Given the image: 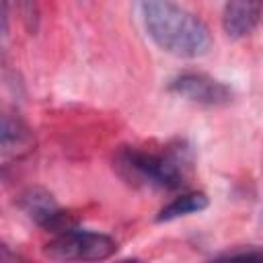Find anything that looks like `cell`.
I'll use <instances>...</instances> for the list:
<instances>
[{
	"instance_id": "obj_1",
	"label": "cell",
	"mask_w": 263,
	"mask_h": 263,
	"mask_svg": "<svg viewBox=\"0 0 263 263\" xmlns=\"http://www.w3.org/2000/svg\"><path fill=\"white\" fill-rule=\"evenodd\" d=\"M146 35L175 58H201L212 47V33L201 18L173 0H138Z\"/></svg>"
},
{
	"instance_id": "obj_2",
	"label": "cell",
	"mask_w": 263,
	"mask_h": 263,
	"mask_svg": "<svg viewBox=\"0 0 263 263\" xmlns=\"http://www.w3.org/2000/svg\"><path fill=\"white\" fill-rule=\"evenodd\" d=\"M191 164V148L181 140L171 142L160 150L123 146L113 158V166L125 183L160 191H173L183 187Z\"/></svg>"
},
{
	"instance_id": "obj_3",
	"label": "cell",
	"mask_w": 263,
	"mask_h": 263,
	"mask_svg": "<svg viewBox=\"0 0 263 263\" xmlns=\"http://www.w3.org/2000/svg\"><path fill=\"white\" fill-rule=\"evenodd\" d=\"M117 251L115 238L103 232L68 228L58 232L43 249V255L53 261H103Z\"/></svg>"
},
{
	"instance_id": "obj_4",
	"label": "cell",
	"mask_w": 263,
	"mask_h": 263,
	"mask_svg": "<svg viewBox=\"0 0 263 263\" xmlns=\"http://www.w3.org/2000/svg\"><path fill=\"white\" fill-rule=\"evenodd\" d=\"M168 90L201 107H224L234 97L226 82L205 72H181L168 82Z\"/></svg>"
},
{
	"instance_id": "obj_5",
	"label": "cell",
	"mask_w": 263,
	"mask_h": 263,
	"mask_svg": "<svg viewBox=\"0 0 263 263\" xmlns=\"http://www.w3.org/2000/svg\"><path fill=\"white\" fill-rule=\"evenodd\" d=\"M18 205L37 226H41L43 230H51L53 234L64 232L74 226L68 212H64L60 203L55 201V197L43 187L25 189L18 197Z\"/></svg>"
},
{
	"instance_id": "obj_6",
	"label": "cell",
	"mask_w": 263,
	"mask_h": 263,
	"mask_svg": "<svg viewBox=\"0 0 263 263\" xmlns=\"http://www.w3.org/2000/svg\"><path fill=\"white\" fill-rule=\"evenodd\" d=\"M263 14V0H226L222 10V29L230 39L251 35Z\"/></svg>"
},
{
	"instance_id": "obj_7",
	"label": "cell",
	"mask_w": 263,
	"mask_h": 263,
	"mask_svg": "<svg viewBox=\"0 0 263 263\" xmlns=\"http://www.w3.org/2000/svg\"><path fill=\"white\" fill-rule=\"evenodd\" d=\"M2 154L8 156H23L27 154L33 144H35V138H33V132L29 129V125L18 117V115H12V113H4L2 117Z\"/></svg>"
},
{
	"instance_id": "obj_8",
	"label": "cell",
	"mask_w": 263,
	"mask_h": 263,
	"mask_svg": "<svg viewBox=\"0 0 263 263\" xmlns=\"http://www.w3.org/2000/svg\"><path fill=\"white\" fill-rule=\"evenodd\" d=\"M208 195L201 191H187L181 193L179 197H175L173 201H168L156 216V222H171L189 214H199L208 208Z\"/></svg>"
},
{
	"instance_id": "obj_9",
	"label": "cell",
	"mask_w": 263,
	"mask_h": 263,
	"mask_svg": "<svg viewBox=\"0 0 263 263\" xmlns=\"http://www.w3.org/2000/svg\"><path fill=\"white\" fill-rule=\"evenodd\" d=\"M18 14L29 33H35L39 27V0H16Z\"/></svg>"
},
{
	"instance_id": "obj_10",
	"label": "cell",
	"mask_w": 263,
	"mask_h": 263,
	"mask_svg": "<svg viewBox=\"0 0 263 263\" xmlns=\"http://www.w3.org/2000/svg\"><path fill=\"white\" fill-rule=\"evenodd\" d=\"M220 257H226V259H234V257H238V259H263V249H255V247H251V249H240V251H228V253H224V255H220Z\"/></svg>"
}]
</instances>
